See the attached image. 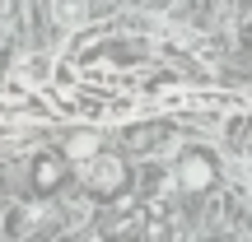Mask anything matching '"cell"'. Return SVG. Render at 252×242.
<instances>
[{"label": "cell", "instance_id": "cell-1", "mask_svg": "<svg viewBox=\"0 0 252 242\" xmlns=\"http://www.w3.org/2000/svg\"><path fill=\"white\" fill-rule=\"evenodd\" d=\"M173 177H178L182 191H201V187H210V182L220 177V163H215V154H210V149H182Z\"/></svg>", "mask_w": 252, "mask_h": 242}, {"label": "cell", "instance_id": "cell-2", "mask_svg": "<svg viewBox=\"0 0 252 242\" xmlns=\"http://www.w3.org/2000/svg\"><path fill=\"white\" fill-rule=\"evenodd\" d=\"M84 177H89L94 191H117V187H122V163H117V159H103V154H98V159L84 163Z\"/></svg>", "mask_w": 252, "mask_h": 242}, {"label": "cell", "instance_id": "cell-3", "mask_svg": "<svg viewBox=\"0 0 252 242\" xmlns=\"http://www.w3.org/2000/svg\"><path fill=\"white\" fill-rule=\"evenodd\" d=\"M19 80L24 84H47L52 80V56H42V52L24 56V61H19Z\"/></svg>", "mask_w": 252, "mask_h": 242}, {"label": "cell", "instance_id": "cell-4", "mask_svg": "<svg viewBox=\"0 0 252 242\" xmlns=\"http://www.w3.org/2000/svg\"><path fill=\"white\" fill-rule=\"evenodd\" d=\"M52 19L61 28H75L89 19V0H52Z\"/></svg>", "mask_w": 252, "mask_h": 242}, {"label": "cell", "instance_id": "cell-5", "mask_svg": "<svg viewBox=\"0 0 252 242\" xmlns=\"http://www.w3.org/2000/svg\"><path fill=\"white\" fill-rule=\"evenodd\" d=\"M65 154H70L75 163H89V159H98V135H75V140L65 144Z\"/></svg>", "mask_w": 252, "mask_h": 242}, {"label": "cell", "instance_id": "cell-6", "mask_svg": "<svg viewBox=\"0 0 252 242\" xmlns=\"http://www.w3.org/2000/svg\"><path fill=\"white\" fill-rule=\"evenodd\" d=\"M37 182H42V187H56V177H61V163H56V159H37Z\"/></svg>", "mask_w": 252, "mask_h": 242}]
</instances>
